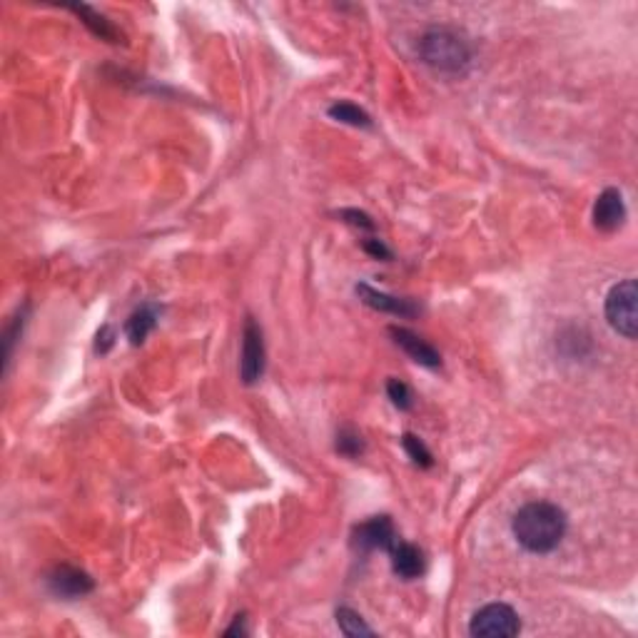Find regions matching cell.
I'll return each mask as SVG.
<instances>
[{
    "mask_svg": "<svg viewBox=\"0 0 638 638\" xmlns=\"http://www.w3.org/2000/svg\"><path fill=\"white\" fill-rule=\"evenodd\" d=\"M339 217H342L345 223L352 224V227H359V230H365V233H375V223H372V217L367 213H359V210H342Z\"/></svg>",
    "mask_w": 638,
    "mask_h": 638,
    "instance_id": "d6986e66",
    "label": "cell"
},
{
    "mask_svg": "<svg viewBox=\"0 0 638 638\" xmlns=\"http://www.w3.org/2000/svg\"><path fill=\"white\" fill-rule=\"evenodd\" d=\"M567 511L551 501H528L511 519V534L528 554H551L564 541Z\"/></svg>",
    "mask_w": 638,
    "mask_h": 638,
    "instance_id": "6da1fadb",
    "label": "cell"
},
{
    "mask_svg": "<svg viewBox=\"0 0 638 638\" xmlns=\"http://www.w3.org/2000/svg\"><path fill=\"white\" fill-rule=\"evenodd\" d=\"M157 325V307L155 304H142L140 309L130 314V319L125 322V335L130 339V345H142L148 335Z\"/></svg>",
    "mask_w": 638,
    "mask_h": 638,
    "instance_id": "7c38bea8",
    "label": "cell"
},
{
    "mask_svg": "<svg viewBox=\"0 0 638 638\" xmlns=\"http://www.w3.org/2000/svg\"><path fill=\"white\" fill-rule=\"evenodd\" d=\"M606 322L626 339L638 335V287L636 280H624L606 294Z\"/></svg>",
    "mask_w": 638,
    "mask_h": 638,
    "instance_id": "3957f363",
    "label": "cell"
},
{
    "mask_svg": "<svg viewBox=\"0 0 638 638\" xmlns=\"http://www.w3.org/2000/svg\"><path fill=\"white\" fill-rule=\"evenodd\" d=\"M71 11H75L78 15H81V21L90 28L100 41H108V43H118L120 41V33H118V28L112 25L105 15H100L98 11H92V8H88V5H72Z\"/></svg>",
    "mask_w": 638,
    "mask_h": 638,
    "instance_id": "4fadbf2b",
    "label": "cell"
},
{
    "mask_svg": "<svg viewBox=\"0 0 638 638\" xmlns=\"http://www.w3.org/2000/svg\"><path fill=\"white\" fill-rule=\"evenodd\" d=\"M337 452L342 456L355 459V456H359L365 452V439H362V434H359L357 429H352V426H342V429L337 432Z\"/></svg>",
    "mask_w": 638,
    "mask_h": 638,
    "instance_id": "2e32d148",
    "label": "cell"
},
{
    "mask_svg": "<svg viewBox=\"0 0 638 638\" xmlns=\"http://www.w3.org/2000/svg\"><path fill=\"white\" fill-rule=\"evenodd\" d=\"M519 631L521 618L509 604H489L479 608L469 624V633L474 638H514Z\"/></svg>",
    "mask_w": 638,
    "mask_h": 638,
    "instance_id": "277c9868",
    "label": "cell"
},
{
    "mask_svg": "<svg viewBox=\"0 0 638 638\" xmlns=\"http://www.w3.org/2000/svg\"><path fill=\"white\" fill-rule=\"evenodd\" d=\"M237 633H240V636H247V633H250V628H247V618L244 616L234 618L233 626L224 631V636H237Z\"/></svg>",
    "mask_w": 638,
    "mask_h": 638,
    "instance_id": "7402d4cb",
    "label": "cell"
},
{
    "mask_svg": "<svg viewBox=\"0 0 638 638\" xmlns=\"http://www.w3.org/2000/svg\"><path fill=\"white\" fill-rule=\"evenodd\" d=\"M362 247H365L367 254H372L376 260H389V257H392L389 247H386L382 240H376V237H367L365 243H362Z\"/></svg>",
    "mask_w": 638,
    "mask_h": 638,
    "instance_id": "ffe728a7",
    "label": "cell"
},
{
    "mask_svg": "<svg viewBox=\"0 0 638 638\" xmlns=\"http://www.w3.org/2000/svg\"><path fill=\"white\" fill-rule=\"evenodd\" d=\"M386 395H389V399H392V405L396 406V409H402V412H409L412 406H414V395H412V389L402 382V379H389L386 382Z\"/></svg>",
    "mask_w": 638,
    "mask_h": 638,
    "instance_id": "ac0fdd59",
    "label": "cell"
},
{
    "mask_svg": "<svg viewBox=\"0 0 638 638\" xmlns=\"http://www.w3.org/2000/svg\"><path fill=\"white\" fill-rule=\"evenodd\" d=\"M389 557H392V571L405 581H414L426 571L424 551L414 547V544H409V541L396 538L395 547L389 548Z\"/></svg>",
    "mask_w": 638,
    "mask_h": 638,
    "instance_id": "30bf717a",
    "label": "cell"
},
{
    "mask_svg": "<svg viewBox=\"0 0 638 638\" xmlns=\"http://www.w3.org/2000/svg\"><path fill=\"white\" fill-rule=\"evenodd\" d=\"M396 541V528L389 517H372L357 524L352 531V547L362 554L369 551H389Z\"/></svg>",
    "mask_w": 638,
    "mask_h": 638,
    "instance_id": "8992f818",
    "label": "cell"
},
{
    "mask_svg": "<svg viewBox=\"0 0 638 638\" xmlns=\"http://www.w3.org/2000/svg\"><path fill=\"white\" fill-rule=\"evenodd\" d=\"M48 588L58 598L72 601V598L88 596L92 588H95V584H92V578L82 568H75L71 564H61V567H55L48 574Z\"/></svg>",
    "mask_w": 638,
    "mask_h": 638,
    "instance_id": "52a82bcc",
    "label": "cell"
},
{
    "mask_svg": "<svg viewBox=\"0 0 638 638\" xmlns=\"http://www.w3.org/2000/svg\"><path fill=\"white\" fill-rule=\"evenodd\" d=\"M416 52L429 68H434L439 72H452V75L464 72L474 61V51H471L469 38L464 33L446 28V25L429 28L416 43Z\"/></svg>",
    "mask_w": 638,
    "mask_h": 638,
    "instance_id": "7a4b0ae2",
    "label": "cell"
},
{
    "mask_svg": "<svg viewBox=\"0 0 638 638\" xmlns=\"http://www.w3.org/2000/svg\"><path fill=\"white\" fill-rule=\"evenodd\" d=\"M327 112H329L332 120L345 122V125H352V128H372V118L355 102H335Z\"/></svg>",
    "mask_w": 638,
    "mask_h": 638,
    "instance_id": "5bb4252c",
    "label": "cell"
},
{
    "mask_svg": "<svg viewBox=\"0 0 638 638\" xmlns=\"http://www.w3.org/2000/svg\"><path fill=\"white\" fill-rule=\"evenodd\" d=\"M337 626H339V631L345 633V636L349 638H357V636H375V631L367 626L365 618L359 616L357 611H352L349 606H339L337 608Z\"/></svg>",
    "mask_w": 638,
    "mask_h": 638,
    "instance_id": "9a60e30c",
    "label": "cell"
},
{
    "mask_svg": "<svg viewBox=\"0 0 638 638\" xmlns=\"http://www.w3.org/2000/svg\"><path fill=\"white\" fill-rule=\"evenodd\" d=\"M626 223V203L624 195L616 187H606L596 197L594 205V224L601 233H616L621 224Z\"/></svg>",
    "mask_w": 638,
    "mask_h": 638,
    "instance_id": "ba28073f",
    "label": "cell"
},
{
    "mask_svg": "<svg viewBox=\"0 0 638 638\" xmlns=\"http://www.w3.org/2000/svg\"><path fill=\"white\" fill-rule=\"evenodd\" d=\"M112 342H115V339H112V327L105 325L100 332H98V345H95V349H98L100 355H105V352H110Z\"/></svg>",
    "mask_w": 638,
    "mask_h": 638,
    "instance_id": "44dd1931",
    "label": "cell"
},
{
    "mask_svg": "<svg viewBox=\"0 0 638 638\" xmlns=\"http://www.w3.org/2000/svg\"><path fill=\"white\" fill-rule=\"evenodd\" d=\"M402 446H405V452L409 454V459H412L416 466L429 469V466L434 464V456H432V452L426 449V444L419 439V436L405 434L402 436Z\"/></svg>",
    "mask_w": 638,
    "mask_h": 638,
    "instance_id": "e0dca14e",
    "label": "cell"
},
{
    "mask_svg": "<svg viewBox=\"0 0 638 638\" xmlns=\"http://www.w3.org/2000/svg\"><path fill=\"white\" fill-rule=\"evenodd\" d=\"M389 335L395 337V345L402 347L416 365L426 367V369H439L442 367V355L416 332L406 329V327H389Z\"/></svg>",
    "mask_w": 638,
    "mask_h": 638,
    "instance_id": "9c48e42d",
    "label": "cell"
},
{
    "mask_svg": "<svg viewBox=\"0 0 638 638\" xmlns=\"http://www.w3.org/2000/svg\"><path fill=\"white\" fill-rule=\"evenodd\" d=\"M355 292L367 307H372V309H376V312L396 314V317H414L416 314L414 302H409V300H399V297H392V294H386V292H379V290H375L372 284L359 282L355 287Z\"/></svg>",
    "mask_w": 638,
    "mask_h": 638,
    "instance_id": "8fae6325",
    "label": "cell"
},
{
    "mask_svg": "<svg viewBox=\"0 0 638 638\" xmlns=\"http://www.w3.org/2000/svg\"><path fill=\"white\" fill-rule=\"evenodd\" d=\"M264 375V337L262 327L247 317L243 329V359H240V376L244 385H257Z\"/></svg>",
    "mask_w": 638,
    "mask_h": 638,
    "instance_id": "5b68a950",
    "label": "cell"
}]
</instances>
